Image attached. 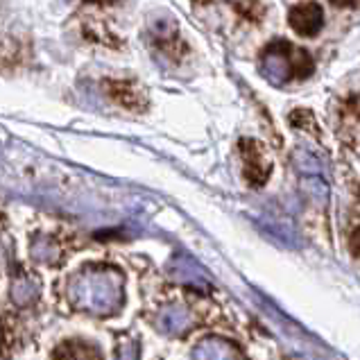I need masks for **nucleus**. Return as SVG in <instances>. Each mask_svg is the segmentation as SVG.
<instances>
[{
	"label": "nucleus",
	"mask_w": 360,
	"mask_h": 360,
	"mask_svg": "<svg viewBox=\"0 0 360 360\" xmlns=\"http://www.w3.org/2000/svg\"><path fill=\"white\" fill-rule=\"evenodd\" d=\"M313 70L315 64L311 55L283 39L272 41L261 55V73L274 86H283L290 79H304Z\"/></svg>",
	"instance_id": "1"
},
{
	"label": "nucleus",
	"mask_w": 360,
	"mask_h": 360,
	"mask_svg": "<svg viewBox=\"0 0 360 360\" xmlns=\"http://www.w3.org/2000/svg\"><path fill=\"white\" fill-rule=\"evenodd\" d=\"M111 270H86L75 281V300L94 313H114L120 306V279Z\"/></svg>",
	"instance_id": "2"
},
{
	"label": "nucleus",
	"mask_w": 360,
	"mask_h": 360,
	"mask_svg": "<svg viewBox=\"0 0 360 360\" xmlns=\"http://www.w3.org/2000/svg\"><path fill=\"white\" fill-rule=\"evenodd\" d=\"M288 23L300 37H315L324 25V12L317 3L295 5L288 14Z\"/></svg>",
	"instance_id": "3"
},
{
	"label": "nucleus",
	"mask_w": 360,
	"mask_h": 360,
	"mask_svg": "<svg viewBox=\"0 0 360 360\" xmlns=\"http://www.w3.org/2000/svg\"><path fill=\"white\" fill-rule=\"evenodd\" d=\"M240 154L245 161V177L250 179L252 186H263L272 168L265 161L261 146L256 141H240Z\"/></svg>",
	"instance_id": "4"
},
{
	"label": "nucleus",
	"mask_w": 360,
	"mask_h": 360,
	"mask_svg": "<svg viewBox=\"0 0 360 360\" xmlns=\"http://www.w3.org/2000/svg\"><path fill=\"white\" fill-rule=\"evenodd\" d=\"M195 360H238L236 349L222 340H207L195 349Z\"/></svg>",
	"instance_id": "5"
},
{
	"label": "nucleus",
	"mask_w": 360,
	"mask_h": 360,
	"mask_svg": "<svg viewBox=\"0 0 360 360\" xmlns=\"http://www.w3.org/2000/svg\"><path fill=\"white\" fill-rule=\"evenodd\" d=\"M109 89H111V96H114L118 102H122L125 107L134 109V107H139V94H134L131 91V84L129 82H109Z\"/></svg>",
	"instance_id": "6"
},
{
	"label": "nucleus",
	"mask_w": 360,
	"mask_h": 360,
	"mask_svg": "<svg viewBox=\"0 0 360 360\" xmlns=\"http://www.w3.org/2000/svg\"><path fill=\"white\" fill-rule=\"evenodd\" d=\"M352 247H354L356 256H358V259H360V229H356V233L352 236Z\"/></svg>",
	"instance_id": "7"
},
{
	"label": "nucleus",
	"mask_w": 360,
	"mask_h": 360,
	"mask_svg": "<svg viewBox=\"0 0 360 360\" xmlns=\"http://www.w3.org/2000/svg\"><path fill=\"white\" fill-rule=\"evenodd\" d=\"M333 5H338V7H347V5H354L356 0H331Z\"/></svg>",
	"instance_id": "8"
},
{
	"label": "nucleus",
	"mask_w": 360,
	"mask_h": 360,
	"mask_svg": "<svg viewBox=\"0 0 360 360\" xmlns=\"http://www.w3.org/2000/svg\"><path fill=\"white\" fill-rule=\"evenodd\" d=\"M89 3H96V5H107V3H114V0H89Z\"/></svg>",
	"instance_id": "9"
}]
</instances>
